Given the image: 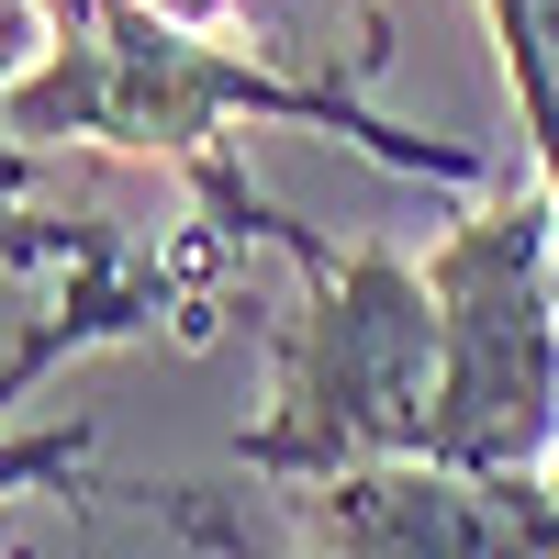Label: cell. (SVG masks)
Masks as SVG:
<instances>
[{
	"label": "cell",
	"instance_id": "cell-1",
	"mask_svg": "<svg viewBox=\"0 0 559 559\" xmlns=\"http://www.w3.org/2000/svg\"><path fill=\"white\" fill-rule=\"evenodd\" d=\"M236 112H269V123H324L347 134V146H369L381 168L403 179H492L481 146H448V134H403L381 123L369 102H347L336 79H280L258 57H236V45H202L191 23L168 12V0H45V57L12 79V123L23 146H68V134H90V146H146V157H179L191 179L224 168L213 134Z\"/></svg>",
	"mask_w": 559,
	"mask_h": 559
},
{
	"label": "cell",
	"instance_id": "cell-2",
	"mask_svg": "<svg viewBox=\"0 0 559 559\" xmlns=\"http://www.w3.org/2000/svg\"><path fill=\"white\" fill-rule=\"evenodd\" d=\"M313 302L280 336V403L236 437V471L258 481H324L369 459H426L437 437V292L392 247L324 258L313 236L292 247Z\"/></svg>",
	"mask_w": 559,
	"mask_h": 559
},
{
	"label": "cell",
	"instance_id": "cell-3",
	"mask_svg": "<svg viewBox=\"0 0 559 559\" xmlns=\"http://www.w3.org/2000/svg\"><path fill=\"white\" fill-rule=\"evenodd\" d=\"M437 292V437L459 471H559V224L548 191L492 179L426 258Z\"/></svg>",
	"mask_w": 559,
	"mask_h": 559
},
{
	"label": "cell",
	"instance_id": "cell-4",
	"mask_svg": "<svg viewBox=\"0 0 559 559\" xmlns=\"http://www.w3.org/2000/svg\"><path fill=\"white\" fill-rule=\"evenodd\" d=\"M302 559H559V481L459 459L324 471L302 481Z\"/></svg>",
	"mask_w": 559,
	"mask_h": 559
},
{
	"label": "cell",
	"instance_id": "cell-5",
	"mask_svg": "<svg viewBox=\"0 0 559 559\" xmlns=\"http://www.w3.org/2000/svg\"><path fill=\"white\" fill-rule=\"evenodd\" d=\"M45 23V0H0V258H45V236H23V123H12V79L34 68V34Z\"/></svg>",
	"mask_w": 559,
	"mask_h": 559
},
{
	"label": "cell",
	"instance_id": "cell-6",
	"mask_svg": "<svg viewBox=\"0 0 559 559\" xmlns=\"http://www.w3.org/2000/svg\"><path fill=\"white\" fill-rule=\"evenodd\" d=\"M90 459V426H34V437H0V492H45Z\"/></svg>",
	"mask_w": 559,
	"mask_h": 559
},
{
	"label": "cell",
	"instance_id": "cell-7",
	"mask_svg": "<svg viewBox=\"0 0 559 559\" xmlns=\"http://www.w3.org/2000/svg\"><path fill=\"white\" fill-rule=\"evenodd\" d=\"M526 23H537V57H548V79H559V0H526Z\"/></svg>",
	"mask_w": 559,
	"mask_h": 559
}]
</instances>
